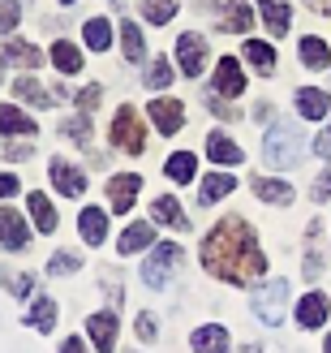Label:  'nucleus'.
<instances>
[{
  "instance_id": "1",
  "label": "nucleus",
  "mask_w": 331,
  "mask_h": 353,
  "mask_svg": "<svg viewBox=\"0 0 331 353\" xmlns=\"http://www.w3.org/2000/svg\"><path fill=\"white\" fill-rule=\"evenodd\" d=\"M202 268L228 280V285H254L258 276H267V254L258 250V237L246 220H220L202 241Z\"/></svg>"
},
{
  "instance_id": "2",
  "label": "nucleus",
  "mask_w": 331,
  "mask_h": 353,
  "mask_svg": "<svg viewBox=\"0 0 331 353\" xmlns=\"http://www.w3.org/2000/svg\"><path fill=\"white\" fill-rule=\"evenodd\" d=\"M263 155L271 168H292L301 160V134L288 125V121H280V125H271V134L263 138Z\"/></svg>"
},
{
  "instance_id": "3",
  "label": "nucleus",
  "mask_w": 331,
  "mask_h": 353,
  "mask_svg": "<svg viewBox=\"0 0 331 353\" xmlns=\"http://www.w3.org/2000/svg\"><path fill=\"white\" fill-rule=\"evenodd\" d=\"M112 143L125 151V155H142L147 151V130H142V117H138L134 103H125V108L116 112V121H112Z\"/></svg>"
},
{
  "instance_id": "4",
  "label": "nucleus",
  "mask_w": 331,
  "mask_h": 353,
  "mask_svg": "<svg viewBox=\"0 0 331 353\" xmlns=\"http://www.w3.org/2000/svg\"><path fill=\"white\" fill-rule=\"evenodd\" d=\"M284 302H288V280H267V285L254 289V314L267 327H275L284 319Z\"/></svg>"
},
{
  "instance_id": "5",
  "label": "nucleus",
  "mask_w": 331,
  "mask_h": 353,
  "mask_svg": "<svg viewBox=\"0 0 331 353\" xmlns=\"http://www.w3.org/2000/svg\"><path fill=\"white\" fill-rule=\"evenodd\" d=\"M181 263V245L177 241H160L155 250L147 254V268H142V280L151 289H164L168 285V276H172V268Z\"/></svg>"
},
{
  "instance_id": "6",
  "label": "nucleus",
  "mask_w": 331,
  "mask_h": 353,
  "mask_svg": "<svg viewBox=\"0 0 331 353\" xmlns=\"http://www.w3.org/2000/svg\"><path fill=\"white\" fill-rule=\"evenodd\" d=\"M177 61H181V74L185 78H198L202 74V69H206V39H202V34H194V30L181 34V39H177Z\"/></svg>"
},
{
  "instance_id": "7",
  "label": "nucleus",
  "mask_w": 331,
  "mask_h": 353,
  "mask_svg": "<svg viewBox=\"0 0 331 353\" xmlns=\"http://www.w3.org/2000/svg\"><path fill=\"white\" fill-rule=\"evenodd\" d=\"M138 190H142V176H138V172H116L112 181H108V203H112L116 216H125V211L134 207Z\"/></svg>"
},
{
  "instance_id": "8",
  "label": "nucleus",
  "mask_w": 331,
  "mask_h": 353,
  "mask_svg": "<svg viewBox=\"0 0 331 353\" xmlns=\"http://www.w3.org/2000/svg\"><path fill=\"white\" fill-rule=\"evenodd\" d=\"M47 168H52V185H56L65 199H78V194H86V176H82V168H74L69 160H52Z\"/></svg>"
},
{
  "instance_id": "9",
  "label": "nucleus",
  "mask_w": 331,
  "mask_h": 353,
  "mask_svg": "<svg viewBox=\"0 0 331 353\" xmlns=\"http://www.w3.org/2000/svg\"><path fill=\"white\" fill-rule=\"evenodd\" d=\"M26 241H30V233H26L22 216L13 207H0V245L5 250H26Z\"/></svg>"
},
{
  "instance_id": "10",
  "label": "nucleus",
  "mask_w": 331,
  "mask_h": 353,
  "mask_svg": "<svg viewBox=\"0 0 331 353\" xmlns=\"http://www.w3.org/2000/svg\"><path fill=\"white\" fill-rule=\"evenodd\" d=\"M147 112H151L155 125H160V134H177L181 121H185L181 99H155V103H147Z\"/></svg>"
},
{
  "instance_id": "11",
  "label": "nucleus",
  "mask_w": 331,
  "mask_h": 353,
  "mask_svg": "<svg viewBox=\"0 0 331 353\" xmlns=\"http://www.w3.org/2000/svg\"><path fill=\"white\" fill-rule=\"evenodd\" d=\"M215 91H220L224 99H237L241 91H246V74H241V65H237L233 57H224V61L215 65Z\"/></svg>"
},
{
  "instance_id": "12",
  "label": "nucleus",
  "mask_w": 331,
  "mask_h": 353,
  "mask_svg": "<svg viewBox=\"0 0 331 353\" xmlns=\"http://www.w3.org/2000/svg\"><path fill=\"white\" fill-rule=\"evenodd\" d=\"M86 332H91V341H95L99 353L116 349V314H91V319H86Z\"/></svg>"
},
{
  "instance_id": "13",
  "label": "nucleus",
  "mask_w": 331,
  "mask_h": 353,
  "mask_svg": "<svg viewBox=\"0 0 331 353\" xmlns=\"http://www.w3.org/2000/svg\"><path fill=\"white\" fill-rule=\"evenodd\" d=\"M220 26L228 30V34H250V26H254L250 0H228V5H224V17H220Z\"/></svg>"
},
{
  "instance_id": "14",
  "label": "nucleus",
  "mask_w": 331,
  "mask_h": 353,
  "mask_svg": "<svg viewBox=\"0 0 331 353\" xmlns=\"http://www.w3.org/2000/svg\"><path fill=\"white\" fill-rule=\"evenodd\" d=\"M78 228H82V241L99 245L103 237H108V211H103V207H82Z\"/></svg>"
},
{
  "instance_id": "15",
  "label": "nucleus",
  "mask_w": 331,
  "mask_h": 353,
  "mask_svg": "<svg viewBox=\"0 0 331 353\" xmlns=\"http://www.w3.org/2000/svg\"><path fill=\"white\" fill-rule=\"evenodd\" d=\"M151 216L160 220V224H168V228H177V233H185V228H189V220H185V211H181V203L172 199V194H160V199L151 203Z\"/></svg>"
},
{
  "instance_id": "16",
  "label": "nucleus",
  "mask_w": 331,
  "mask_h": 353,
  "mask_svg": "<svg viewBox=\"0 0 331 353\" xmlns=\"http://www.w3.org/2000/svg\"><path fill=\"white\" fill-rule=\"evenodd\" d=\"M0 57H5L9 65H22V69H39L43 65V52L39 48H30V43H22V39H5V48H0Z\"/></svg>"
},
{
  "instance_id": "17",
  "label": "nucleus",
  "mask_w": 331,
  "mask_h": 353,
  "mask_svg": "<svg viewBox=\"0 0 331 353\" xmlns=\"http://www.w3.org/2000/svg\"><path fill=\"white\" fill-rule=\"evenodd\" d=\"M206 155H211V164H241L246 160V151H241L228 134H220V130L206 138Z\"/></svg>"
},
{
  "instance_id": "18",
  "label": "nucleus",
  "mask_w": 331,
  "mask_h": 353,
  "mask_svg": "<svg viewBox=\"0 0 331 353\" xmlns=\"http://www.w3.org/2000/svg\"><path fill=\"white\" fill-rule=\"evenodd\" d=\"M327 310H331V302H327L323 293H306L301 306H297V323L301 327H323L327 323Z\"/></svg>"
},
{
  "instance_id": "19",
  "label": "nucleus",
  "mask_w": 331,
  "mask_h": 353,
  "mask_svg": "<svg viewBox=\"0 0 331 353\" xmlns=\"http://www.w3.org/2000/svg\"><path fill=\"white\" fill-rule=\"evenodd\" d=\"M0 134H22V138H34L39 134V125L22 112V108H13V103H0Z\"/></svg>"
},
{
  "instance_id": "20",
  "label": "nucleus",
  "mask_w": 331,
  "mask_h": 353,
  "mask_svg": "<svg viewBox=\"0 0 331 353\" xmlns=\"http://www.w3.org/2000/svg\"><path fill=\"white\" fill-rule=\"evenodd\" d=\"M327 108H331V99H327V91H319V86H301L297 91V112L306 121H323Z\"/></svg>"
},
{
  "instance_id": "21",
  "label": "nucleus",
  "mask_w": 331,
  "mask_h": 353,
  "mask_svg": "<svg viewBox=\"0 0 331 353\" xmlns=\"http://www.w3.org/2000/svg\"><path fill=\"white\" fill-rule=\"evenodd\" d=\"M258 13H263V22H267L271 34H288V22H292L288 0H258Z\"/></svg>"
},
{
  "instance_id": "22",
  "label": "nucleus",
  "mask_w": 331,
  "mask_h": 353,
  "mask_svg": "<svg viewBox=\"0 0 331 353\" xmlns=\"http://www.w3.org/2000/svg\"><path fill=\"white\" fill-rule=\"evenodd\" d=\"M194 353H228V332H224L220 323H206V327H198L194 332Z\"/></svg>"
},
{
  "instance_id": "23",
  "label": "nucleus",
  "mask_w": 331,
  "mask_h": 353,
  "mask_svg": "<svg viewBox=\"0 0 331 353\" xmlns=\"http://www.w3.org/2000/svg\"><path fill=\"white\" fill-rule=\"evenodd\" d=\"M151 241H155V228H151L147 220H138V224H129L125 233H120V241H116V250H120V254H138V250H147Z\"/></svg>"
},
{
  "instance_id": "24",
  "label": "nucleus",
  "mask_w": 331,
  "mask_h": 353,
  "mask_svg": "<svg viewBox=\"0 0 331 353\" xmlns=\"http://www.w3.org/2000/svg\"><path fill=\"white\" fill-rule=\"evenodd\" d=\"M297 57H301L306 69H331V48H327L323 39H314V34H306V39H301Z\"/></svg>"
},
{
  "instance_id": "25",
  "label": "nucleus",
  "mask_w": 331,
  "mask_h": 353,
  "mask_svg": "<svg viewBox=\"0 0 331 353\" xmlns=\"http://www.w3.org/2000/svg\"><path fill=\"white\" fill-rule=\"evenodd\" d=\"M254 194L263 203H275V207H288L292 203V185L288 181H271V176H258L254 181Z\"/></svg>"
},
{
  "instance_id": "26",
  "label": "nucleus",
  "mask_w": 331,
  "mask_h": 353,
  "mask_svg": "<svg viewBox=\"0 0 331 353\" xmlns=\"http://www.w3.org/2000/svg\"><path fill=\"white\" fill-rule=\"evenodd\" d=\"M26 207H30V216H34V224L43 228V233H56V207H52V199H43L39 190L26 199Z\"/></svg>"
},
{
  "instance_id": "27",
  "label": "nucleus",
  "mask_w": 331,
  "mask_h": 353,
  "mask_svg": "<svg viewBox=\"0 0 331 353\" xmlns=\"http://www.w3.org/2000/svg\"><path fill=\"white\" fill-rule=\"evenodd\" d=\"M246 61L258 69V74H275V48L263 39H246Z\"/></svg>"
},
{
  "instance_id": "28",
  "label": "nucleus",
  "mask_w": 331,
  "mask_h": 353,
  "mask_svg": "<svg viewBox=\"0 0 331 353\" xmlns=\"http://www.w3.org/2000/svg\"><path fill=\"white\" fill-rule=\"evenodd\" d=\"M82 34H86V48H95V52L112 48V22L108 17H91V22L82 26Z\"/></svg>"
},
{
  "instance_id": "29",
  "label": "nucleus",
  "mask_w": 331,
  "mask_h": 353,
  "mask_svg": "<svg viewBox=\"0 0 331 353\" xmlns=\"http://www.w3.org/2000/svg\"><path fill=\"white\" fill-rule=\"evenodd\" d=\"M26 323L39 327V332H52L56 327V302L52 297H34V306L26 310Z\"/></svg>"
},
{
  "instance_id": "30",
  "label": "nucleus",
  "mask_w": 331,
  "mask_h": 353,
  "mask_svg": "<svg viewBox=\"0 0 331 353\" xmlns=\"http://www.w3.org/2000/svg\"><path fill=\"white\" fill-rule=\"evenodd\" d=\"M52 65H56L61 74H78V69H82V52L69 39H56V43H52Z\"/></svg>"
},
{
  "instance_id": "31",
  "label": "nucleus",
  "mask_w": 331,
  "mask_h": 353,
  "mask_svg": "<svg viewBox=\"0 0 331 353\" xmlns=\"http://www.w3.org/2000/svg\"><path fill=\"white\" fill-rule=\"evenodd\" d=\"M194 168H198V160L189 151H177V155H168V164H164V172L172 176L177 185H185V181H194Z\"/></svg>"
},
{
  "instance_id": "32",
  "label": "nucleus",
  "mask_w": 331,
  "mask_h": 353,
  "mask_svg": "<svg viewBox=\"0 0 331 353\" xmlns=\"http://www.w3.org/2000/svg\"><path fill=\"white\" fill-rule=\"evenodd\" d=\"M13 95H17V99H30L34 108H47L56 91H47V86H39L34 78H17V82H13Z\"/></svg>"
},
{
  "instance_id": "33",
  "label": "nucleus",
  "mask_w": 331,
  "mask_h": 353,
  "mask_svg": "<svg viewBox=\"0 0 331 353\" xmlns=\"http://www.w3.org/2000/svg\"><path fill=\"white\" fill-rule=\"evenodd\" d=\"M233 185H237V176H233V172H211V176L202 181V203L211 207L215 199H224V194H233Z\"/></svg>"
},
{
  "instance_id": "34",
  "label": "nucleus",
  "mask_w": 331,
  "mask_h": 353,
  "mask_svg": "<svg viewBox=\"0 0 331 353\" xmlns=\"http://www.w3.org/2000/svg\"><path fill=\"white\" fill-rule=\"evenodd\" d=\"M120 48H125V61H142L147 57V43H142L138 22H120Z\"/></svg>"
},
{
  "instance_id": "35",
  "label": "nucleus",
  "mask_w": 331,
  "mask_h": 353,
  "mask_svg": "<svg viewBox=\"0 0 331 353\" xmlns=\"http://www.w3.org/2000/svg\"><path fill=\"white\" fill-rule=\"evenodd\" d=\"M142 17L155 26H164V22L177 17V0H142Z\"/></svg>"
},
{
  "instance_id": "36",
  "label": "nucleus",
  "mask_w": 331,
  "mask_h": 353,
  "mask_svg": "<svg viewBox=\"0 0 331 353\" xmlns=\"http://www.w3.org/2000/svg\"><path fill=\"white\" fill-rule=\"evenodd\" d=\"M172 78H177V69H172L164 57H155L151 69H147V86L151 91H164V86H172Z\"/></svg>"
},
{
  "instance_id": "37",
  "label": "nucleus",
  "mask_w": 331,
  "mask_h": 353,
  "mask_svg": "<svg viewBox=\"0 0 331 353\" xmlns=\"http://www.w3.org/2000/svg\"><path fill=\"white\" fill-rule=\"evenodd\" d=\"M78 268H82V259H78L74 250H61V254H52L47 276H69V272H78Z\"/></svg>"
},
{
  "instance_id": "38",
  "label": "nucleus",
  "mask_w": 331,
  "mask_h": 353,
  "mask_svg": "<svg viewBox=\"0 0 331 353\" xmlns=\"http://www.w3.org/2000/svg\"><path fill=\"white\" fill-rule=\"evenodd\" d=\"M0 285H5L13 297H26V293L34 289V280H30L26 272H13V276H9V272H0Z\"/></svg>"
},
{
  "instance_id": "39",
  "label": "nucleus",
  "mask_w": 331,
  "mask_h": 353,
  "mask_svg": "<svg viewBox=\"0 0 331 353\" xmlns=\"http://www.w3.org/2000/svg\"><path fill=\"white\" fill-rule=\"evenodd\" d=\"M17 22H22V5H17V0H0V30H13Z\"/></svg>"
},
{
  "instance_id": "40",
  "label": "nucleus",
  "mask_w": 331,
  "mask_h": 353,
  "mask_svg": "<svg viewBox=\"0 0 331 353\" xmlns=\"http://www.w3.org/2000/svg\"><path fill=\"white\" fill-rule=\"evenodd\" d=\"M61 134L69 138V143H86V138H91V125H86V117H74V121L61 125Z\"/></svg>"
},
{
  "instance_id": "41",
  "label": "nucleus",
  "mask_w": 331,
  "mask_h": 353,
  "mask_svg": "<svg viewBox=\"0 0 331 353\" xmlns=\"http://www.w3.org/2000/svg\"><path fill=\"white\" fill-rule=\"evenodd\" d=\"M99 95H103L99 86H86V91L78 95V108H82V112H91V108H99Z\"/></svg>"
},
{
  "instance_id": "42",
  "label": "nucleus",
  "mask_w": 331,
  "mask_h": 353,
  "mask_svg": "<svg viewBox=\"0 0 331 353\" xmlns=\"http://www.w3.org/2000/svg\"><path fill=\"white\" fill-rule=\"evenodd\" d=\"M17 194V176L13 172H0V199H13Z\"/></svg>"
},
{
  "instance_id": "43",
  "label": "nucleus",
  "mask_w": 331,
  "mask_h": 353,
  "mask_svg": "<svg viewBox=\"0 0 331 353\" xmlns=\"http://www.w3.org/2000/svg\"><path fill=\"white\" fill-rule=\"evenodd\" d=\"M314 199H319V203H327V199H331V172H323L319 181H314Z\"/></svg>"
},
{
  "instance_id": "44",
  "label": "nucleus",
  "mask_w": 331,
  "mask_h": 353,
  "mask_svg": "<svg viewBox=\"0 0 331 353\" xmlns=\"http://www.w3.org/2000/svg\"><path fill=\"white\" fill-rule=\"evenodd\" d=\"M138 336H142V341H155V319H151V314H138Z\"/></svg>"
},
{
  "instance_id": "45",
  "label": "nucleus",
  "mask_w": 331,
  "mask_h": 353,
  "mask_svg": "<svg viewBox=\"0 0 331 353\" xmlns=\"http://www.w3.org/2000/svg\"><path fill=\"white\" fill-rule=\"evenodd\" d=\"M314 151L323 155V160H331V130H323V134L314 138Z\"/></svg>"
},
{
  "instance_id": "46",
  "label": "nucleus",
  "mask_w": 331,
  "mask_h": 353,
  "mask_svg": "<svg viewBox=\"0 0 331 353\" xmlns=\"http://www.w3.org/2000/svg\"><path fill=\"white\" fill-rule=\"evenodd\" d=\"M26 155H30V147H26V143H17V147H9V143H5V160H26Z\"/></svg>"
},
{
  "instance_id": "47",
  "label": "nucleus",
  "mask_w": 331,
  "mask_h": 353,
  "mask_svg": "<svg viewBox=\"0 0 331 353\" xmlns=\"http://www.w3.org/2000/svg\"><path fill=\"white\" fill-rule=\"evenodd\" d=\"M319 272H323V259H319V254H306V276H310V280H314Z\"/></svg>"
},
{
  "instance_id": "48",
  "label": "nucleus",
  "mask_w": 331,
  "mask_h": 353,
  "mask_svg": "<svg viewBox=\"0 0 331 353\" xmlns=\"http://www.w3.org/2000/svg\"><path fill=\"white\" fill-rule=\"evenodd\" d=\"M211 112H215V117H237V108H228V103H220L215 95H211Z\"/></svg>"
},
{
  "instance_id": "49",
  "label": "nucleus",
  "mask_w": 331,
  "mask_h": 353,
  "mask_svg": "<svg viewBox=\"0 0 331 353\" xmlns=\"http://www.w3.org/2000/svg\"><path fill=\"white\" fill-rule=\"evenodd\" d=\"M61 353H86V345H82V341H78V336H69V341H65V345H61Z\"/></svg>"
},
{
  "instance_id": "50",
  "label": "nucleus",
  "mask_w": 331,
  "mask_h": 353,
  "mask_svg": "<svg viewBox=\"0 0 331 353\" xmlns=\"http://www.w3.org/2000/svg\"><path fill=\"white\" fill-rule=\"evenodd\" d=\"M310 9H314V13H331V0H310Z\"/></svg>"
},
{
  "instance_id": "51",
  "label": "nucleus",
  "mask_w": 331,
  "mask_h": 353,
  "mask_svg": "<svg viewBox=\"0 0 331 353\" xmlns=\"http://www.w3.org/2000/svg\"><path fill=\"white\" fill-rule=\"evenodd\" d=\"M241 353H263V345H246V349H241Z\"/></svg>"
},
{
  "instance_id": "52",
  "label": "nucleus",
  "mask_w": 331,
  "mask_h": 353,
  "mask_svg": "<svg viewBox=\"0 0 331 353\" xmlns=\"http://www.w3.org/2000/svg\"><path fill=\"white\" fill-rule=\"evenodd\" d=\"M323 349H327V353H331V332H327V341H323Z\"/></svg>"
},
{
  "instance_id": "53",
  "label": "nucleus",
  "mask_w": 331,
  "mask_h": 353,
  "mask_svg": "<svg viewBox=\"0 0 331 353\" xmlns=\"http://www.w3.org/2000/svg\"><path fill=\"white\" fill-rule=\"evenodd\" d=\"M61 5H74V0H61Z\"/></svg>"
}]
</instances>
